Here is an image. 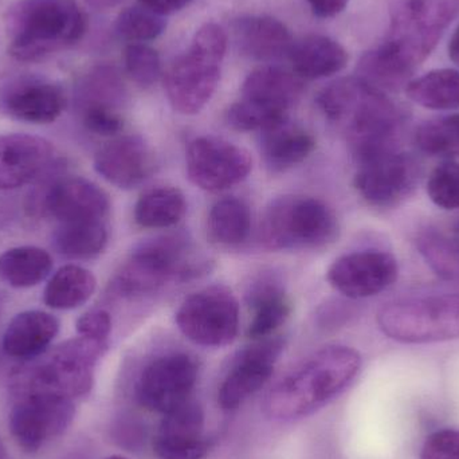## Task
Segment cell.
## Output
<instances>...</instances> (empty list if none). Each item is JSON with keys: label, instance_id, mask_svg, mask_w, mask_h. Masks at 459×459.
Segmentation results:
<instances>
[{"label": "cell", "instance_id": "cell-1", "mask_svg": "<svg viewBox=\"0 0 459 459\" xmlns=\"http://www.w3.org/2000/svg\"><path fill=\"white\" fill-rule=\"evenodd\" d=\"M317 105L326 120L344 134L356 164L401 150L403 110L360 78L334 81L318 94Z\"/></svg>", "mask_w": 459, "mask_h": 459}, {"label": "cell", "instance_id": "cell-2", "mask_svg": "<svg viewBox=\"0 0 459 459\" xmlns=\"http://www.w3.org/2000/svg\"><path fill=\"white\" fill-rule=\"evenodd\" d=\"M360 353L344 345H331L313 353L267 393L264 414L293 420L312 414L342 394L360 371Z\"/></svg>", "mask_w": 459, "mask_h": 459}, {"label": "cell", "instance_id": "cell-3", "mask_svg": "<svg viewBox=\"0 0 459 459\" xmlns=\"http://www.w3.org/2000/svg\"><path fill=\"white\" fill-rule=\"evenodd\" d=\"M8 53L19 62H38L77 43L86 15L74 0H19L4 16Z\"/></svg>", "mask_w": 459, "mask_h": 459}, {"label": "cell", "instance_id": "cell-4", "mask_svg": "<svg viewBox=\"0 0 459 459\" xmlns=\"http://www.w3.org/2000/svg\"><path fill=\"white\" fill-rule=\"evenodd\" d=\"M209 264L185 235H166L137 246L128 261L116 274L113 288L123 297L151 294L171 282L199 277Z\"/></svg>", "mask_w": 459, "mask_h": 459}, {"label": "cell", "instance_id": "cell-5", "mask_svg": "<svg viewBox=\"0 0 459 459\" xmlns=\"http://www.w3.org/2000/svg\"><path fill=\"white\" fill-rule=\"evenodd\" d=\"M228 48L222 27L207 23L196 31L190 48L172 62L164 78L169 104L182 115H196L214 96Z\"/></svg>", "mask_w": 459, "mask_h": 459}, {"label": "cell", "instance_id": "cell-6", "mask_svg": "<svg viewBox=\"0 0 459 459\" xmlns=\"http://www.w3.org/2000/svg\"><path fill=\"white\" fill-rule=\"evenodd\" d=\"M339 221L320 199L286 195L275 199L261 220L259 240L272 251L323 248L336 240Z\"/></svg>", "mask_w": 459, "mask_h": 459}, {"label": "cell", "instance_id": "cell-7", "mask_svg": "<svg viewBox=\"0 0 459 459\" xmlns=\"http://www.w3.org/2000/svg\"><path fill=\"white\" fill-rule=\"evenodd\" d=\"M108 342L78 336L46 351L18 377L21 393H48L74 399L88 395L94 385L97 361Z\"/></svg>", "mask_w": 459, "mask_h": 459}, {"label": "cell", "instance_id": "cell-8", "mask_svg": "<svg viewBox=\"0 0 459 459\" xmlns=\"http://www.w3.org/2000/svg\"><path fill=\"white\" fill-rule=\"evenodd\" d=\"M458 13L459 0H390V32L383 45L415 72Z\"/></svg>", "mask_w": 459, "mask_h": 459}, {"label": "cell", "instance_id": "cell-9", "mask_svg": "<svg viewBox=\"0 0 459 459\" xmlns=\"http://www.w3.org/2000/svg\"><path fill=\"white\" fill-rule=\"evenodd\" d=\"M377 321L385 336L406 344L458 339L459 291L388 302Z\"/></svg>", "mask_w": 459, "mask_h": 459}, {"label": "cell", "instance_id": "cell-10", "mask_svg": "<svg viewBox=\"0 0 459 459\" xmlns=\"http://www.w3.org/2000/svg\"><path fill=\"white\" fill-rule=\"evenodd\" d=\"M302 91L296 75L280 67H259L243 82L242 99L229 109V124L238 131H264L288 118Z\"/></svg>", "mask_w": 459, "mask_h": 459}, {"label": "cell", "instance_id": "cell-11", "mask_svg": "<svg viewBox=\"0 0 459 459\" xmlns=\"http://www.w3.org/2000/svg\"><path fill=\"white\" fill-rule=\"evenodd\" d=\"M180 332L195 344L221 348L239 331V304L225 286H210L191 294L177 312Z\"/></svg>", "mask_w": 459, "mask_h": 459}, {"label": "cell", "instance_id": "cell-12", "mask_svg": "<svg viewBox=\"0 0 459 459\" xmlns=\"http://www.w3.org/2000/svg\"><path fill=\"white\" fill-rule=\"evenodd\" d=\"M422 166L411 153L396 150L358 164L353 186L364 202L377 209H394L417 190Z\"/></svg>", "mask_w": 459, "mask_h": 459}, {"label": "cell", "instance_id": "cell-13", "mask_svg": "<svg viewBox=\"0 0 459 459\" xmlns=\"http://www.w3.org/2000/svg\"><path fill=\"white\" fill-rule=\"evenodd\" d=\"M198 374V361L188 353L159 356L145 366L137 379V402L148 411L167 414L190 401Z\"/></svg>", "mask_w": 459, "mask_h": 459}, {"label": "cell", "instance_id": "cell-14", "mask_svg": "<svg viewBox=\"0 0 459 459\" xmlns=\"http://www.w3.org/2000/svg\"><path fill=\"white\" fill-rule=\"evenodd\" d=\"M73 399L48 393L22 394L10 414V431L16 444L35 453L61 437L74 420Z\"/></svg>", "mask_w": 459, "mask_h": 459}, {"label": "cell", "instance_id": "cell-15", "mask_svg": "<svg viewBox=\"0 0 459 459\" xmlns=\"http://www.w3.org/2000/svg\"><path fill=\"white\" fill-rule=\"evenodd\" d=\"M187 174L196 187L221 193L242 183L253 169L245 148L218 137L204 136L188 145Z\"/></svg>", "mask_w": 459, "mask_h": 459}, {"label": "cell", "instance_id": "cell-16", "mask_svg": "<svg viewBox=\"0 0 459 459\" xmlns=\"http://www.w3.org/2000/svg\"><path fill=\"white\" fill-rule=\"evenodd\" d=\"M398 275V259L380 250L356 251L340 256L326 273L332 288L352 299H368L387 290Z\"/></svg>", "mask_w": 459, "mask_h": 459}, {"label": "cell", "instance_id": "cell-17", "mask_svg": "<svg viewBox=\"0 0 459 459\" xmlns=\"http://www.w3.org/2000/svg\"><path fill=\"white\" fill-rule=\"evenodd\" d=\"M285 348L282 337L255 340L232 363L218 393L222 409L235 410L258 393L272 377L278 358Z\"/></svg>", "mask_w": 459, "mask_h": 459}, {"label": "cell", "instance_id": "cell-18", "mask_svg": "<svg viewBox=\"0 0 459 459\" xmlns=\"http://www.w3.org/2000/svg\"><path fill=\"white\" fill-rule=\"evenodd\" d=\"M210 442L204 436V411L190 401L164 414L153 438V452L160 459H204Z\"/></svg>", "mask_w": 459, "mask_h": 459}, {"label": "cell", "instance_id": "cell-19", "mask_svg": "<svg viewBox=\"0 0 459 459\" xmlns=\"http://www.w3.org/2000/svg\"><path fill=\"white\" fill-rule=\"evenodd\" d=\"M153 169L152 150L137 134L115 137L102 145L94 156L97 174L121 190L139 187L152 175Z\"/></svg>", "mask_w": 459, "mask_h": 459}, {"label": "cell", "instance_id": "cell-20", "mask_svg": "<svg viewBox=\"0 0 459 459\" xmlns=\"http://www.w3.org/2000/svg\"><path fill=\"white\" fill-rule=\"evenodd\" d=\"M43 212L61 223L104 221L109 212V198L104 190L83 178H64L45 193Z\"/></svg>", "mask_w": 459, "mask_h": 459}, {"label": "cell", "instance_id": "cell-21", "mask_svg": "<svg viewBox=\"0 0 459 459\" xmlns=\"http://www.w3.org/2000/svg\"><path fill=\"white\" fill-rule=\"evenodd\" d=\"M54 147L35 134H10L0 136V190L23 187L50 167Z\"/></svg>", "mask_w": 459, "mask_h": 459}, {"label": "cell", "instance_id": "cell-22", "mask_svg": "<svg viewBox=\"0 0 459 459\" xmlns=\"http://www.w3.org/2000/svg\"><path fill=\"white\" fill-rule=\"evenodd\" d=\"M3 110L16 120L29 124L54 123L66 108L64 89L42 80H21L8 86L2 96Z\"/></svg>", "mask_w": 459, "mask_h": 459}, {"label": "cell", "instance_id": "cell-23", "mask_svg": "<svg viewBox=\"0 0 459 459\" xmlns=\"http://www.w3.org/2000/svg\"><path fill=\"white\" fill-rule=\"evenodd\" d=\"M235 42L243 56L255 61H275L290 56L293 38L288 27L272 16L250 15L232 26Z\"/></svg>", "mask_w": 459, "mask_h": 459}, {"label": "cell", "instance_id": "cell-24", "mask_svg": "<svg viewBox=\"0 0 459 459\" xmlns=\"http://www.w3.org/2000/svg\"><path fill=\"white\" fill-rule=\"evenodd\" d=\"M259 152L272 172H285L307 160L316 148V140L307 129L289 118L259 132Z\"/></svg>", "mask_w": 459, "mask_h": 459}, {"label": "cell", "instance_id": "cell-25", "mask_svg": "<svg viewBox=\"0 0 459 459\" xmlns=\"http://www.w3.org/2000/svg\"><path fill=\"white\" fill-rule=\"evenodd\" d=\"M59 332V321L42 310L19 313L3 334V351L13 359L31 360L48 351Z\"/></svg>", "mask_w": 459, "mask_h": 459}, {"label": "cell", "instance_id": "cell-26", "mask_svg": "<svg viewBox=\"0 0 459 459\" xmlns=\"http://www.w3.org/2000/svg\"><path fill=\"white\" fill-rule=\"evenodd\" d=\"M248 307L253 318L247 328V337L253 340L272 337L285 324L291 312L290 302L275 278L262 277L247 293Z\"/></svg>", "mask_w": 459, "mask_h": 459}, {"label": "cell", "instance_id": "cell-27", "mask_svg": "<svg viewBox=\"0 0 459 459\" xmlns=\"http://www.w3.org/2000/svg\"><path fill=\"white\" fill-rule=\"evenodd\" d=\"M294 72L307 80L331 77L348 64V53L336 40L324 35H309L290 51Z\"/></svg>", "mask_w": 459, "mask_h": 459}, {"label": "cell", "instance_id": "cell-28", "mask_svg": "<svg viewBox=\"0 0 459 459\" xmlns=\"http://www.w3.org/2000/svg\"><path fill=\"white\" fill-rule=\"evenodd\" d=\"M53 258L37 246H19L0 255V278L15 289L39 285L50 275Z\"/></svg>", "mask_w": 459, "mask_h": 459}, {"label": "cell", "instance_id": "cell-29", "mask_svg": "<svg viewBox=\"0 0 459 459\" xmlns=\"http://www.w3.org/2000/svg\"><path fill=\"white\" fill-rule=\"evenodd\" d=\"M96 286L93 273L78 264H66L48 281L43 291V302L51 309H77L91 299Z\"/></svg>", "mask_w": 459, "mask_h": 459}, {"label": "cell", "instance_id": "cell-30", "mask_svg": "<svg viewBox=\"0 0 459 459\" xmlns=\"http://www.w3.org/2000/svg\"><path fill=\"white\" fill-rule=\"evenodd\" d=\"M187 212L185 195L177 187L161 186L143 194L134 206V222L143 229L160 230L177 226Z\"/></svg>", "mask_w": 459, "mask_h": 459}, {"label": "cell", "instance_id": "cell-31", "mask_svg": "<svg viewBox=\"0 0 459 459\" xmlns=\"http://www.w3.org/2000/svg\"><path fill=\"white\" fill-rule=\"evenodd\" d=\"M406 94L426 109L452 110L459 108V72L455 69L431 70L407 83Z\"/></svg>", "mask_w": 459, "mask_h": 459}, {"label": "cell", "instance_id": "cell-32", "mask_svg": "<svg viewBox=\"0 0 459 459\" xmlns=\"http://www.w3.org/2000/svg\"><path fill=\"white\" fill-rule=\"evenodd\" d=\"M54 246L61 255L75 261L99 256L109 239L104 221L61 223L54 232Z\"/></svg>", "mask_w": 459, "mask_h": 459}, {"label": "cell", "instance_id": "cell-33", "mask_svg": "<svg viewBox=\"0 0 459 459\" xmlns=\"http://www.w3.org/2000/svg\"><path fill=\"white\" fill-rule=\"evenodd\" d=\"M411 69L399 61L385 45L367 51L358 65V77L377 91H398L411 81Z\"/></svg>", "mask_w": 459, "mask_h": 459}, {"label": "cell", "instance_id": "cell-34", "mask_svg": "<svg viewBox=\"0 0 459 459\" xmlns=\"http://www.w3.org/2000/svg\"><path fill=\"white\" fill-rule=\"evenodd\" d=\"M251 230L250 209L238 198H225L212 206L209 215L210 238L223 247H237L247 240Z\"/></svg>", "mask_w": 459, "mask_h": 459}, {"label": "cell", "instance_id": "cell-35", "mask_svg": "<svg viewBox=\"0 0 459 459\" xmlns=\"http://www.w3.org/2000/svg\"><path fill=\"white\" fill-rule=\"evenodd\" d=\"M415 143L426 155L434 158H458L459 113L426 121L418 128Z\"/></svg>", "mask_w": 459, "mask_h": 459}, {"label": "cell", "instance_id": "cell-36", "mask_svg": "<svg viewBox=\"0 0 459 459\" xmlns=\"http://www.w3.org/2000/svg\"><path fill=\"white\" fill-rule=\"evenodd\" d=\"M417 246L431 269L447 280L459 277V246L444 232L428 229L417 238Z\"/></svg>", "mask_w": 459, "mask_h": 459}, {"label": "cell", "instance_id": "cell-37", "mask_svg": "<svg viewBox=\"0 0 459 459\" xmlns=\"http://www.w3.org/2000/svg\"><path fill=\"white\" fill-rule=\"evenodd\" d=\"M166 30V22L158 13L143 5L129 7L118 15L116 31L123 39L132 43L156 39Z\"/></svg>", "mask_w": 459, "mask_h": 459}, {"label": "cell", "instance_id": "cell-38", "mask_svg": "<svg viewBox=\"0 0 459 459\" xmlns=\"http://www.w3.org/2000/svg\"><path fill=\"white\" fill-rule=\"evenodd\" d=\"M429 198L444 210L459 209V163L447 160L439 164L428 182Z\"/></svg>", "mask_w": 459, "mask_h": 459}, {"label": "cell", "instance_id": "cell-39", "mask_svg": "<svg viewBox=\"0 0 459 459\" xmlns=\"http://www.w3.org/2000/svg\"><path fill=\"white\" fill-rule=\"evenodd\" d=\"M124 62L129 77L142 88H150L160 78V58L150 46L143 43H131L126 46Z\"/></svg>", "mask_w": 459, "mask_h": 459}, {"label": "cell", "instance_id": "cell-40", "mask_svg": "<svg viewBox=\"0 0 459 459\" xmlns=\"http://www.w3.org/2000/svg\"><path fill=\"white\" fill-rule=\"evenodd\" d=\"M86 104L107 105L116 108L124 96V86L117 73L110 67H101L89 78L86 85Z\"/></svg>", "mask_w": 459, "mask_h": 459}, {"label": "cell", "instance_id": "cell-41", "mask_svg": "<svg viewBox=\"0 0 459 459\" xmlns=\"http://www.w3.org/2000/svg\"><path fill=\"white\" fill-rule=\"evenodd\" d=\"M82 118L86 129L99 136L112 137L123 131L124 121L116 108L88 104L83 108Z\"/></svg>", "mask_w": 459, "mask_h": 459}, {"label": "cell", "instance_id": "cell-42", "mask_svg": "<svg viewBox=\"0 0 459 459\" xmlns=\"http://www.w3.org/2000/svg\"><path fill=\"white\" fill-rule=\"evenodd\" d=\"M420 459H459V429H444L426 438Z\"/></svg>", "mask_w": 459, "mask_h": 459}, {"label": "cell", "instance_id": "cell-43", "mask_svg": "<svg viewBox=\"0 0 459 459\" xmlns=\"http://www.w3.org/2000/svg\"><path fill=\"white\" fill-rule=\"evenodd\" d=\"M78 336L96 340L100 342H108L112 332V317L104 309H93L81 316L75 323Z\"/></svg>", "mask_w": 459, "mask_h": 459}, {"label": "cell", "instance_id": "cell-44", "mask_svg": "<svg viewBox=\"0 0 459 459\" xmlns=\"http://www.w3.org/2000/svg\"><path fill=\"white\" fill-rule=\"evenodd\" d=\"M307 3L318 18H333L345 10L350 0H307Z\"/></svg>", "mask_w": 459, "mask_h": 459}, {"label": "cell", "instance_id": "cell-45", "mask_svg": "<svg viewBox=\"0 0 459 459\" xmlns=\"http://www.w3.org/2000/svg\"><path fill=\"white\" fill-rule=\"evenodd\" d=\"M140 4L158 15H169L183 10L193 0H139Z\"/></svg>", "mask_w": 459, "mask_h": 459}, {"label": "cell", "instance_id": "cell-46", "mask_svg": "<svg viewBox=\"0 0 459 459\" xmlns=\"http://www.w3.org/2000/svg\"><path fill=\"white\" fill-rule=\"evenodd\" d=\"M449 56L459 66V26L455 29L449 43Z\"/></svg>", "mask_w": 459, "mask_h": 459}, {"label": "cell", "instance_id": "cell-47", "mask_svg": "<svg viewBox=\"0 0 459 459\" xmlns=\"http://www.w3.org/2000/svg\"><path fill=\"white\" fill-rule=\"evenodd\" d=\"M91 7L96 10H109V8L116 7L120 4L123 0H86Z\"/></svg>", "mask_w": 459, "mask_h": 459}, {"label": "cell", "instance_id": "cell-48", "mask_svg": "<svg viewBox=\"0 0 459 459\" xmlns=\"http://www.w3.org/2000/svg\"><path fill=\"white\" fill-rule=\"evenodd\" d=\"M0 459H10V455H8L7 449H5L2 439H0Z\"/></svg>", "mask_w": 459, "mask_h": 459}, {"label": "cell", "instance_id": "cell-49", "mask_svg": "<svg viewBox=\"0 0 459 459\" xmlns=\"http://www.w3.org/2000/svg\"><path fill=\"white\" fill-rule=\"evenodd\" d=\"M105 459H129V458L123 457V455H112V457H108Z\"/></svg>", "mask_w": 459, "mask_h": 459}]
</instances>
